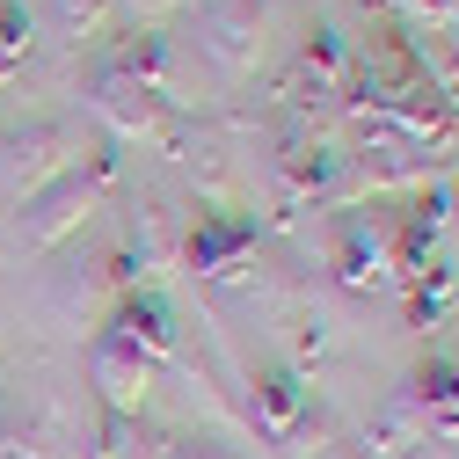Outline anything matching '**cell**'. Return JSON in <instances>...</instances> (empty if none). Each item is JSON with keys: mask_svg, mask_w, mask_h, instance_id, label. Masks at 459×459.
<instances>
[{"mask_svg": "<svg viewBox=\"0 0 459 459\" xmlns=\"http://www.w3.org/2000/svg\"><path fill=\"white\" fill-rule=\"evenodd\" d=\"M125 176V160H117V139H102V146H81V160L66 168V176H51L37 197H22V248H59L66 234H81V226L95 219V204L117 190Z\"/></svg>", "mask_w": 459, "mask_h": 459, "instance_id": "6da1fadb", "label": "cell"}, {"mask_svg": "<svg viewBox=\"0 0 459 459\" xmlns=\"http://www.w3.org/2000/svg\"><path fill=\"white\" fill-rule=\"evenodd\" d=\"M183 270L204 277V284H226V292H255L263 284V234H255V219L248 212H197L183 226Z\"/></svg>", "mask_w": 459, "mask_h": 459, "instance_id": "7a4b0ae2", "label": "cell"}, {"mask_svg": "<svg viewBox=\"0 0 459 459\" xmlns=\"http://www.w3.org/2000/svg\"><path fill=\"white\" fill-rule=\"evenodd\" d=\"M248 423H255V437H263L270 452H284V459H307V452H321V437H328L321 401H314L307 372H292V365H270V372H255Z\"/></svg>", "mask_w": 459, "mask_h": 459, "instance_id": "3957f363", "label": "cell"}, {"mask_svg": "<svg viewBox=\"0 0 459 459\" xmlns=\"http://www.w3.org/2000/svg\"><path fill=\"white\" fill-rule=\"evenodd\" d=\"M351 81H358V51L342 44L328 22H314L292 51V74L277 81V102L292 109V117H342V102H351Z\"/></svg>", "mask_w": 459, "mask_h": 459, "instance_id": "277c9868", "label": "cell"}, {"mask_svg": "<svg viewBox=\"0 0 459 459\" xmlns=\"http://www.w3.org/2000/svg\"><path fill=\"white\" fill-rule=\"evenodd\" d=\"M81 160V132L66 117H22L8 139H0V197H37L51 176H66Z\"/></svg>", "mask_w": 459, "mask_h": 459, "instance_id": "5b68a950", "label": "cell"}, {"mask_svg": "<svg viewBox=\"0 0 459 459\" xmlns=\"http://www.w3.org/2000/svg\"><path fill=\"white\" fill-rule=\"evenodd\" d=\"M102 335H109V342H125L132 358H146L153 372L183 358V321H176V307H168L153 284H132V292H117V299H109Z\"/></svg>", "mask_w": 459, "mask_h": 459, "instance_id": "8992f818", "label": "cell"}, {"mask_svg": "<svg viewBox=\"0 0 459 459\" xmlns=\"http://www.w3.org/2000/svg\"><path fill=\"white\" fill-rule=\"evenodd\" d=\"M88 102H95V117L109 125V139H117V146H125V139H153V146L176 139V102L153 95V88H139V81L117 74V66H102V74H95Z\"/></svg>", "mask_w": 459, "mask_h": 459, "instance_id": "52a82bcc", "label": "cell"}, {"mask_svg": "<svg viewBox=\"0 0 459 459\" xmlns=\"http://www.w3.org/2000/svg\"><path fill=\"white\" fill-rule=\"evenodd\" d=\"M328 263H335V284H342V292H358V299L394 292V226L386 219H365V212H335Z\"/></svg>", "mask_w": 459, "mask_h": 459, "instance_id": "ba28073f", "label": "cell"}, {"mask_svg": "<svg viewBox=\"0 0 459 459\" xmlns=\"http://www.w3.org/2000/svg\"><path fill=\"white\" fill-rule=\"evenodd\" d=\"M197 44H204V59H212L226 81L255 74V59H263V8H255V0H204Z\"/></svg>", "mask_w": 459, "mask_h": 459, "instance_id": "9c48e42d", "label": "cell"}, {"mask_svg": "<svg viewBox=\"0 0 459 459\" xmlns=\"http://www.w3.org/2000/svg\"><path fill=\"white\" fill-rule=\"evenodd\" d=\"M88 379H95V394H102V409H117V416H146V394H153V365L146 358H132L125 342H109V335H95L88 342Z\"/></svg>", "mask_w": 459, "mask_h": 459, "instance_id": "30bf717a", "label": "cell"}, {"mask_svg": "<svg viewBox=\"0 0 459 459\" xmlns=\"http://www.w3.org/2000/svg\"><path fill=\"white\" fill-rule=\"evenodd\" d=\"M416 409V423L437 437V445H452L459 437V358H445V351H430L416 372H409V394H401Z\"/></svg>", "mask_w": 459, "mask_h": 459, "instance_id": "8fae6325", "label": "cell"}, {"mask_svg": "<svg viewBox=\"0 0 459 459\" xmlns=\"http://www.w3.org/2000/svg\"><path fill=\"white\" fill-rule=\"evenodd\" d=\"M0 459H66V416L44 401H0Z\"/></svg>", "mask_w": 459, "mask_h": 459, "instance_id": "7c38bea8", "label": "cell"}, {"mask_svg": "<svg viewBox=\"0 0 459 459\" xmlns=\"http://www.w3.org/2000/svg\"><path fill=\"white\" fill-rule=\"evenodd\" d=\"M125 248H132L139 270H176V263H183V219L168 212L160 197H139V204H132V234H125Z\"/></svg>", "mask_w": 459, "mask_h": 459, "instance_id": "4fadbf2b", "label": "cell"}, {"mask_svg": "<svg viewBox=\"0 0 459 459\" xmlns=\"http://www.w3.org/2000/svg\"><path fill=\"white\" fill-rule=\"evenodd\" d=\"M88 459H168V430H160L153 416L102 409V416H95V437H88Z\"/></svg>", "mask_w": 459, "mask_h": 459, "instance_id": "5bb4252c", "label": "cell"}, {"mask_svg": "<svg viewBox=\"0 0 459 459\" xmlns=\"http://www.w3.org/2000/svg\"><path fill=\"white\" fill-rule=\"evenodd\" d=\"M109 66L132 74V81H139V88H153V95H176V51H168V37H160V30H125V37H117V51H109Z\"/></svg>", "mask_w": 459, "mask_h": 459, "instance_id": "9a60e30c", "label": "cell"}, {"mask_svg": "<svg viewBox=\"0 0 459 459\" xmlns=\"http://www.w3.org/2000/svg\"><path fill=\"white\" fill-rule=\"evenodd\" d=\"M401 292H409V328H437L445 321V307H452V270L445 263H430V270H416L409 284H401Z\"/></svg>", "mask_w": 459, "mask_h": 459, "instance_id": "2e32d148", "label": "cell"}, {"mask_svg": "<svg viewBox=\"0 0 459 459\" xmlns=\"http://www.w3.org/2000/svg\"><path fill=\"white\" fill-rule=\"evenodd\" d=\"M30 51V15L15 0H0V74H15V59Z\"/></svg>", "mask_w": 459, "mask_h": 459, "instance_id": "e0dca14e", "label": "cell"}, {"mask_svg": "<svg viewBox=\"0 0 459 459\" xmlns=\"http://www.w3.org/2000/svg\"><path fill=\"white\" fill-rule=\"evenodd\" d=\"M109 8H117V0H59V15H66L74 37H102L109 30Z\"/></svg>", "mask_w": 459, "mask_h": 459, "instance_id": "ac0fdd59", "label": "cell"}, {"mask_svg": "<svg viewBox=\"0 0 459 459\" xmlns=\"http://www.w3.org/2000/svg\"><path fill=\"white\" fill-rule=\"evenodd\" d=\"M168 459H241V445H226V437H168Z\"/></svg>", "mask_w": 459, "mask_h": 459, "instance_id": "d6986e66", "label": "cell"}, {"mask_svg": "<svg viewBox=\"0 0 459 459\" xmlns=\"http://www.w3.org/2000/svg\"><path fill=\"white\" fill-rule=\"evenodd\" d=\"M125 8H132V15H146V30H153V15H168L176 0H125Z\"/></svg>", "mask_w": 459, "mask_h": 459, "instance_id": "ffe728a7", "label": "cell"}, {"mask_svg": "<svg viewBox=\"0 0 459 459\" xmlns=\"http://www.w3.org/2000/svg\"><path fill=\"white\" fill-rule=\"evenodd\" d=\"M0 88H8V81H0Z\"/></svg>", "mask_w": 459, "mask_h": 459, "instance_id": "44dd1931", "label": "cell"}, {"mask_svg": "<svg viewBox=\"0 0 459 459\" xmlns=\"http://www.w3.org/2000/svg\"><path fill=\"white\" fill-rule=\"evenodd\" d=\"M0 81H8V74H0Z\"/></svg>", "mask_w": 459, "mask_h": 459, "instance_id": "7402d4cb", "label": "cell"}]
</instances>
